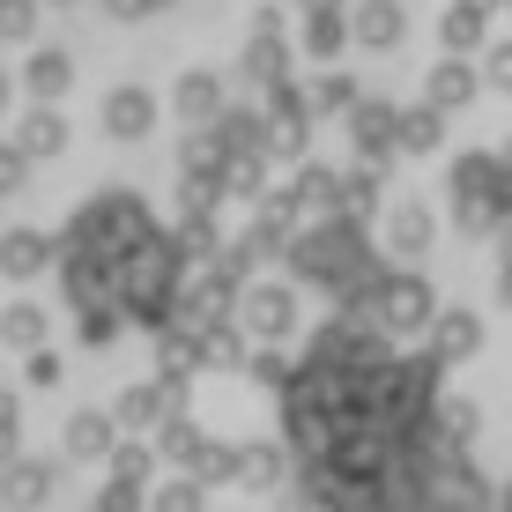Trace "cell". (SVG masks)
I'll list each match as a JSON object with an SVG mask.
<instances>
[{"mask_svg":"<svg viewBox=\"0 0 512 512\" xmlns=\"http://www.w3.org/2000/svg\"><path fill=\"white\" fill-rule=\"evenodd\" d=\"M379 320H386V327H401V334L431 320V297H423V282H416V275H409V282H379Z\"/></svg>","mask_w":512,"mask_h":512,"instance_id":"6da1fadb","label":"cell"},{"mask_svg":"<svg viewBox=\"0 0 512 512\" xmlns=\"http://www.w3.org/2000/svg\"><path fill=\"white\" fill-rule=\"evenodd\" d=\"M475 342H483V327H475L468 312H453V320H438V364H446V357H468Z\"/></svg>","mask_w":512,"mask_h":512,"instance_id":"7a4b0ae2","label":"cell"},{"mask_svg":"<svg viewBox=\"0 0 512 512\" xmlns=\"http://www.w3.org/2000/svg\"><path fill=\"white\" fill-rule=\"evenodd\" d=\"M104 119H112V134H141V127H149V104H141V90H119Z\"/></svg>","mask_w":512,"mask_h":512,"instance_id":"3957f363","label":"cell"},{"mask_svg":"<svg viewBox=\"0 0 512 512\" xmlns=\"http://www.w3.org/2000/svg\"><path fill=\"white\" fill-rule=\"evenodd\" d=\"M357 30H364V45H394V30H401V15H394V8H386V0H379V8H364V23H357Z\"/></svg>","mask_w":512,"mask_h":512,"instance_id":"277c9868","label":"cell"},{"mask_svg":"<svg viewBox=\"0 0 512 512\" xmlns=\"http://www.w3.org/2000/svg\"><path fill=\"white\" fill-rule=\"evenodd\" d=\"M0 260H8V275H30V268H45V245L38 238H8V253H0Z\"/></svg>","mask_w":512,"mask_h":512,"instance_id":"5b68a950","label":"cell"},{"mask_svg":"<svg viewBox=\"0 0 512 512\" xmlns=\"http://www.w3.org/2000/svg\"><path fill=\"white\" fill-rule=\"evenodd\" d=\"M253 320L268 327V334H275V327H290V297H260V305H253Z\"/></svg>","mask_w":512,"mask_h":512,"instance_id":"8992f818","label":"cell"},{"mask_svg":"<svg viewBox=\"0 0 512 512\" xmlns=\"http://www.w3.org/2000/svg\"><path fill=\"white\" fill-rule=\"evenodd\" d=\"M475 23H483V8H453V15H446V38H453V45H468V38H475Z\"/></svg>","mask_w":512,"mask_h":512,"instance_id":"52a82bcc","label":"cell"},{"mask_svg":"<svg viewBox=\"0 0 512 512\" xmlns=\"http://www.w3.org/2000/svg\"><path fill=\"white\" fill-rule=\"evenodd\" d=\"M401 141H409V149H431V141H438V119H431V112H416L409 127H401Z\"/></svg>","mask_w":512,"mask_h":512,"instance_id":"ba28073f","label":"cell"},{"mask_svg":"<svg viewBox=\"0 0 512 512\" xmlns=\"http://www.w3.org/2000/svg\"><path fill=\"white\" fill-rule=\"evenodd\" d=\"M30 82H38V90H60V82H67V60H38V67H30Z\"/></svg>","mask_w":512,"mask_h":512,"instance_id":"9c48e42d","label":"cell"},{"mask_svg":"<svg viewBox=\"0 0 512 512\" xmlns=\"http://www.w3.org/2000/svg\"><path fill=\"white\" fill-rule=\"evenodd\" d=\"M357 134H364V149H386V112H364Z\"/></svg>","mask_w":512,"mask_h":512,"instance_id":"30bf717a","label":"cell"},{"mask_svg":"<svg viewBox=\"0 0 512 512\" xmlns=\"http://www.w3.org/2000/svg\"><path fill=\"white\" fill-rule=\"evenodd\" d=\"M438 97H446V104L468 97V75H461V67H446V75H438Z\"/></svg>","mask_w":512,"mask_h":512,"instance_id":"8fae6325","label":"cell"},{"mask_svg":"<svg viewBox=\"0 0 512 512\" xmlns=\"http://www.w3.org/2000/svg\"><path fill=\"white\" fill-rule=\"evenodd\" d=\"M394 238H401V245L416 253V245H423V216H401V223H394Z\"/></svg>","mask_w":512,"mask_h":512,"instance_id":"7c38bea8","label":"cell"},{"mask_svg":"<svg viewBox=\"0 0 512 512\" xmlns=\"http://www.w3.org/2000/svg\"><path fill=\"white\" fill-rule=\"evenodd\" d=\"M498 82H512V45L498 52Z\"/></svg>","mask_w":512,"mask_h":512,"instance_id":"4fadbf2b","label":"cell"},{"mask_svg":"<svg viewBox=\"0 0 512 512\" xmlns=\"http://www.w3.org/2000/svg\"><path fill=\"white\" fill-rule=\"evenodd\" d=\"M505 260H512V231H505Z\"/></svg>","mask_w":512,"mask_h":512,"instance_id":"5bb4252c","label":"cell"},{"mask_svg":"<svg viewBox=\"0 0 512 512\" xmlns=\"http://www.w3.org/2000/svg\"><path fill=\"white\" fill-rule=\"evenodd\" d=\"M468 8H490V0H468Z\"/></svg>","mask_w":512,"mask_h":512,"instance_id":"9a60e30c","label":"cell"},{"mask_svg":"<svg viewBox=\"0 0 512 512\" xmlns=\"http://www.w3.org/2000/svg\"><path fill=\"white\" fill-rule=\"evenodd\" d=\"M505 498H512V490H505Z\"/></svg>","mask_w":512,"mask_h":512,"instance_id":"2e32d148","label":"cell"}]
</instances>
